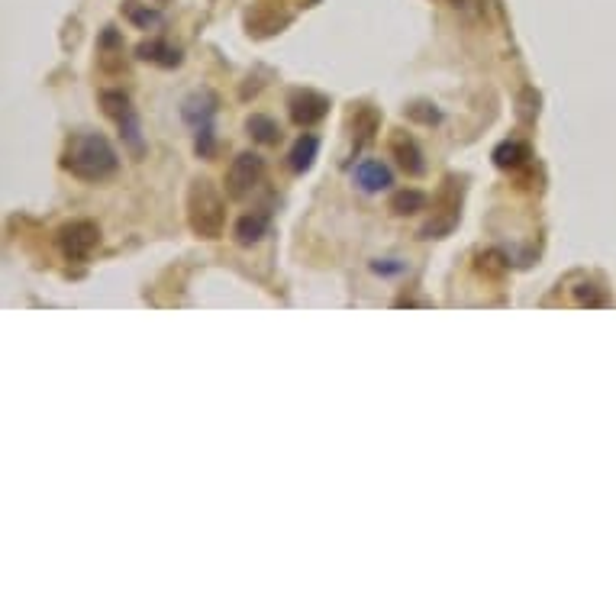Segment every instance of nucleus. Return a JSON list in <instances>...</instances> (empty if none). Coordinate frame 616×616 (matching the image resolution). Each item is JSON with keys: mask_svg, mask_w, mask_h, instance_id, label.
Here are the masks:
<instances>
[{"mask_svg": "<svg viewBox=\"0 0 616 616\" xmlns=\"http://www.w3.org/2000/svg\"><path fill=\"white\" fill-rule=\"evenodd\" d=\"M117 165H120L117 152H113L110 139L100 133L71 136L62 155V168L81 181H104L117 171Z\"/></svg>", "mask_w": 616, "mask_h": 616, "instance_id": "f257e3e1", "label": "nucleus"}, {"mask_svg": "<svg viewBox=\"0 0 616 616\" xmlns=\"http://www.w3.org/2000/svg\"><path fill=\"white\" fill-rule=\"evenodd\" d=\"M188 223L200 239H220L226 229V204L213 181L197 178L188 188Z\"/></svg>", "mask_w": 616, "mask_h": 616, "instance_id": "f03ea898", "label": "nucleus"}, {"mask_svg": "<svg viewBox=\"0 0 616 616\" xmlns=\"http://www.w3.org/2000/svg\"><path fill=\"white\" fill-rule=\"evenodd\" d=\"M265 178V159L259 152H239L226 171V194L233 200L249 197Z\"/></svg>", "mask_w": 616, "mask_h": 616, "instance_id": "7ed1b4c3", "label": "nucleus"}, {"mask_svg": "<svg viewBox=\"0 0 616 616\" xmlns=\"http://www.w3.org/2000/svg\"><path fill=\"white\" fill-rule=\"evenodd\" d=\"M100 104H104V113L120 126V136L126 139L136 155H142V130H139V117L133 110V100L126 97L123 91H104L100 94Z\"/></svg>", "mask_w": 616, "mask_h": 616, "instance_id": "20e7f679", "label": "nucleus"}, {"mask_svg": "<svg viewBox=\"0 0 616 616\" xmlns=\"http://www.w3.org/2000/svg\"><path fill=\"white\" fill-rule=\"evenodd\" d=\"M97 246H100V229L91 220H75V223L62 226L59 249L68 262H88Z\"/></svg>", "mask_w": 616, "mask_h": 616, "instance_id": "39448f33", "label": "nucleus"}, {"mask_svg": "<svg viewBox=\"0 0 616 616\" xmlns=\"http://www.w3.org/2000/svg\"><path fill=\"white\" fill-rule=\"evenodd\" d=\"M288 113H291V120L297 126H313V123H320L326 113H329V100L317 91H294L288 97Z\"/></svg>", "mask_w": 616, "mask_h": 616, "instance_id": "423d86ee", "label": "nucleus"}, {"mask_svg": "<svg viewBox=\"0 0 616 616\" xmlns=\"http://www.w3.org/2000/svg\"><path fill=\"white\" fill-rule=\"evenodd\" d=\"M352 181L365 194H378V191H388L394 184V171L378 159H362L352 168Z\"/></svg>", "mask_w": 616, "mask_h": 616, "instance_id": "0eeeda50", "label": "nucleus"}, {"mask_svg": "<svg viewBox=\"0 0 616 616\" xmlns=\"http://www.w3.org/2000/svg\"><path fill=\"white\" fill-rule=\"evenodd\" d=\"M439 207L442 210H436V217L423 226V233H420L423 239H442L446 233H452V226L458 223V194H452V188L439 194Z\"/></svg>", "mask_w": 616, "mask_h": 616, "instance_id": "6e6552de", "label": "nucleus"}, {"mask_svg": "<svg viewBox=\"0 0 616 616\" xmlns=\"http://www.w3.org/2000/svg\"><path fill=\"white\" fill-rule=\"evenodd\" d=\"M213 113H217V94L213 91H194L181 107V117L194 130H204V126H213Z\"/></svg>", "mask_w": 616, "mask_h": 616, "instance_id": "1a4fd4ad", "label": "nucleus"}, {"mask_svg": "<svg viewBox=\"0 0 616 616\" xmlns=\"http://www.w3.org/2000/svg\"><path fill=\"white\" fill-rule=\"evenodd\" d=\"M391 152H394V159H397V165L407 171V175H423L426 171V162H423V152H420V146H417V139L413 136H407V133H397L394 139H391Z\"/></svg>", "mask_w": 616, "mask_h": 616, "instance_id": "9d476101", "label": "nucleus"}, {"mask_svg": "<svg viewBox=\"0 0 616 616\" xmlns=\"http://www.w3.org/2000/svg\"><path fill=\"white\" fill-rule=\"evenodd\" d=\"M317 152H320V139L313 133H304L294 142V149L288 155V168L294 171V175H304V171H310L313 162H317Z\"/></svg>", "mask_w": 616, "mask_h": 616, "instance_id": "9b49d317", "label": "nucleus"}, {"mask_svg": "<svg viewBox=\"0 0 616 616\" xmlns=\"http://www.w3.org/2000/svg\"><path fill=\"white\" fill-rule=\"evenodd\" d=\"M139 59H146L152 65H162V68H175L181 65V52L175 46H168V42L162 39H152V42H142V46L136 49Z\"/></svg>", "mask_w": 616, "mask_h": 616, "instance_id": "f8f14e48", "label": "nucleus"}, {"mask_svg": "<svg viewBox=\"0 0 616 616\" xmlns=\"http://www.w3.org/2000/svg\"><path fill=\"white\" fill-rule=\"evenodd\" d=\"M291 17L288 13H278L275 7H255V13H249V26L259 36H268V33H281V26H288Z\"/></svg>", "mask_w": 616, "mask_h": 616, "instance_id": "ddd939ff", "label": "nucleus"}, {"mask_svg": "<svg viewBox=\"0 0 616 616\" xmlns=\"http://www.w3.org/2000/svg\"><path fill=\"white\" fill-rule=\"evenodd\" d=\"M268 233V213H246L236 223V242L239 246H255Z\"/></svg>", "mask_w": 616, "mask_h": 616, "instance_id": "4468645a", "label": "nucleus"}, {"mask_svg": "<svg viewBox=\"0 0 616 616\" xmlns=\"http://www.w3.org/2000/svg\"><path fill=\"white\" fill-rule=\"evenodd\" d=\"M246 130L255 142H262V146H278L281 142V130L278 123L265 117V113H252V117L246 120Z\"/></svg>", "mask_w": 616, "mask_h": 616, "instance_id": "2eb2a0df", "label": "nucleus"}, {"mask_svg": "<svg viewBox=\"0 0 616 616\" xmlns=\"http://www.w3.org/2000/svg\"><path fill=\"white\" fill-rule=\"evenodd\" d=\"M526 159H529V146H526V142H513L510 139V142H500V146L494 149V165L504 168V171L526 165Z\"/></svg>", "mask_w": 616, "mask_h": 616, "instance_id": "dca6fc26", "label": "nucleus"}, {"mask_svg": "<svg viewBox=\"0 0 616 616\" xmlns=\"http://www.w3.org/2000/svg\"><path fill=\"white\" fill-rule=\"evenodd\" d=\"M378 130V113L371 110V107H362V110H355V117H352V136H355V149H362L365 142L375 136Z\"/></svg>", "mask_w": 616, "mask_h": 616, "instance_id": "f3484780", "label": "nucleus"}, {"mask_svg": "<svg viewBox=\"0 0 616 616\" xmlns=\"http://www.w3.org/2000/svg\"><path fill=\"white\" fill-rule=\"evenodd\" d=\"M423 207H426V194L417 188H404L391 197V210L397 217H410V213H420Z\"/></svg>", "mask_w": 616, "mask_h": 616, "instance_id": "a211bd4d", "label": "nucleus"}, {"mask_svg": "<svg viewBox=\"0 0 616 616\" xmlns=\"http://www.w3.org/2000/svg\"><path fill=\"white\" fill-rule=\"evenodd\" d=\"M123 13H126V17H130L136 26H142V30H149V26H159V23H162V13H159V10L142 7L139 0H126Z\"/></svg>", "mask_w": 616, "mask_h": 616, "instance_id": "6ab92c4d", "label": "nucleus"}, {"mask_svg": "<svg viewBox=\"0 0 616 616\" xmlns=\"http://www.w3.org/2000/svg\"><path fill=\"white\" fill-rule=\"evenodd\" d=\"M575 300H578V307H607L610 304L604 294H597V284H581Z\"/></svg>", "mask_w": 616, "mask_h": 616, "instance_id": "aec40b11", "label": "nucleus"}, {"mask_svg": "<svg viewBox=\"0 0 616 616\" xmlns=\"http://www.w3.org/2000/svg\"><path fill=\"white\" fill-rule=\"evenodd\" d=\"M213 146H217V139H213V126H204V130H197L194 136V149L200 159H210L213 155Z\"/></svg>", "mask_w": 616, "mask_h": 616, "instance_id": "412c9836", "label": "nucleus"}, {"mask_svg": "<svg viewBox=\"0 0 616 616\" xmlns=\"http://www.w3.org/2000/svg\"><path fill=\"white\" fill-rule=\"evenodd\" d=\"M455 10H465V13H475V17H484L487 10V0H449Z\"/></svg>", "mask_w": 616, "mask_h": 616, "instance_id": "4be33fe9", "label": "nucleus"}]
</instances>
